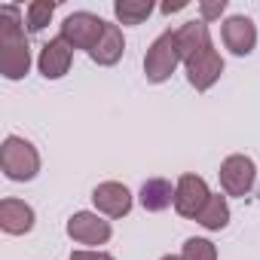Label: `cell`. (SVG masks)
I'll list each match as a JSON object with an SVG mask.
<instances>
[{"label": "cell", "instance_id": "obj_1", "mask_svg": "<svg viewBox=\"0 0 260 260\" xmlns=\"http://www.w3.org/2000/svg\"><path fill=\"white\" fill-rule=\"evenodd\" d=\"M34 64L31 43H28V28H25V13L13 4L0 7V77L19 83L28 77Z\"/></svg>", "mask_w": 260, "mask_h": 260}, {"label": "cell", "instance_id": "obj_2", "mask_svg": "<svg viewBox=\"0 0 260 260\" xmlns=\"http://www.w3.org/2000/svg\"><path fill=\"white\" fill-rule=\"evenodd\" d=\"M0 169L10 181L28 184L40 175V150L22 135H7L0 144Z\"/></svg>", "mask_w": 260, "mask_h": 260}, {"label": "cell", "instance_id": "obj_3", "mask_svg": "<svg viewBox=\"0 0 260 260\" xmlns=\"http://www.w3.org/2000/svg\"><path fill=\"white\" fill-rule=\"evenodd\" d=\"M104 28H107V22H104L101 16H95V13H89V10H77V13H71V16L61 22L58 37H61L71 49L92 52V49L98 46V40L104 37Z\"/></svg>", "mask_w": 260, "mask_h": 260}, {"label": "cell", "instance_id": "obj_4", "mask_svg": "<svg viewBox=\"0 0 260 260\" xmlns=\"http://www.w3.org/2000/svg\"><path fill=\"white\" fill-rule=\"evenodd\" d=\"M178 64H184V61H181L178 43H175V31H162L147 46L144 77H147V83H166V80H172V74L178 71Z\"/></svg>", "mask_w": 260, "mask_h": 260}, {"label": "cell", "instance_id": "obj_5", "mask_svg": "<svg viewBox=\"0 0 260 260\" xmlns=\"http://www.w3.org/2000/svg\"><path fill=\"white\" fill-rule=\"evenodd\" d=\"M217 178H220L223 196H239V199H245V196L254 190V184H257V166H254L251 156L233 153V156H226V159L220 162Z\"/></svg>", "mask_w": 260, "mask_h": 260}, {"label": "cell", "instance_id": "obj_6", "mask_svg": "<svg viewBox=\"0 0 260 260\" xmlns=\"http://www.w3.org/2000/svg\"><path fill=\"white\" fill-rule=\"evenodd\" d=\"M64 233L68 239H74L77 245H86V248H98V245H107L110 236H113V226L110 220H104L98 211H74L64 223Z\"/></svg>", "mask_w": 260, "mask_h": 260}, {"label": "cell", "instance_id": "obj_7", "mask_svg": "<svg viewBox=\"0 0 260 260\" xmlns=\"http://www.w3.org/2000/svg\"><path fill=\"white\" fill-rule=\"evenodd\" d=\"M211 199V190H208V181L202 175H181L175 181V211L187 220H196L199 211L205 208V202Z\"/></svg>", "mask_w": 260, "mask_h": 260}, {"label": "cell", "instance_id": "obj_8", "mask_svg": "<svg viewBox=\"0 0 260 260\" xmlns=\"http://www.w3.org/2000/svg\"><path fill=\"white\" fill-rule=\"evenodd\" d=\"M92 205L101 217H110V220H122L135 205V196L125 184L119 181H101L95 190H92Z\"/></svg>", "mask_w": 260, "mask_h": 260}, {"label": "cell", "instance_id": "obj_9", "mask_svg": "<svg viewBox=\"0 0 260 260\" xmlns=\"http://www.w3.org/2000/svg\"><path fill=\"white\" fill-rule=\"evenodd\" d=\"M184 71H187V83H190L196 92H208V89L220 80V74H223V58H220V52H217L214 43H211L208 49H202V52H196L193 58H187V61H184Z\"/></svg>", "mask_w": 260, "mask_h": 260}, {"label": "cell", "instance_id": "obj_10", "mask_svg": "<svg viewBox=\"0 0 260 260\" xmlns=\"http://www.w3.org/2000/svg\"><path fill=\"white\" fill-rule=\"evenodd\" d=\"M220 40L233 55L245 58L257 46V28H254V22L248 16H226L223 25H220Z\"/></svg>", "mask_w": 260, "mask_h": 260}, {"label": "cell", "instance_id": "obj_11", "mask_svg": "<svg viewBox=\"0 0 260 260\" xmlns=\"http://www.w3.org/2000/svg\"><path fill=\"white\" fill-rule=\"evenodd\" d=\"M74 64V49L61 40V37H52L40 46V55H37V71L43 74V80H61Z\"/></svg>", "mask_w": 260, "mask_h": 260}, {"label": "cell", "instance_id": "obj_12", "mask_svg": "<svg viewBox=\"0 0 260 260\" xmlns=\"http://www.w3.org/2000/svg\"><path fill=\"white\" fill-rule=\"evenodd\" d=\"M34 223H37V214L25 199H16V196L0 199V230L7 236H28Z\"/></svg>", "mask_w": 260, "mask_h": 260}, {"label": "cell", "instance_id": "obj_13", "mask_svg": "<svg viewBox=\"0 0 260 260\" xmlns=\"http://www.w3.org/2000/svg\"><path fill=\"white\" fill-rule=\"evenodd\" d=\"M175 43H178V52H181V61L193 58L196 52L208 49L211 46V31L202 19H193V22H184L178 31H175Z\"/></svg>", "mask_w": 260, "mask_h": 260}, {"label": "cell", "instance_id": "obj_14", "mask_svg": "<svg viewBox=\"0 0 260 260\" xmlns=\"http://www.w3.org/2000/svg\"><path fill=\"white\" fill-rule=\"evenodd\" d=\"M122 55H125V37H122V28H119L116 22H107L104 37H101L98 46L89 52V58H92L98 68H113V64H119Z\"/></svg>", "mask_w": 260, "mask_h": 260}, {"label": "cell", "instance_id": "obj_15", "mask_svg": "<svg viewBox=\"0 0 260 260\" xmlns=\"http://www.w3.org/2000/svg\"><path fill=\"white\" fill-rule=\"evenodd\" d=\"M138 202L150 214L166 211V208H175V184L166 181V178H147L141 184V190H138Z\"/></svg>", "mask_w": 260, "mask_h": 260}, {"label": "cell", "instance_id": "obj_16", "mask_svg": "<svg viewBox=\"0 0 260 260\" xmlns=\"http://www.w3.org/2000/svg\"><path fill=\"white\" fill-rule=\"evenodd\" d=\"M230 202H226V196H220V193H211V199L205 202V208L199 211V217H196V223L202 226V230H208V233H220V230H226L230 226Z\"/></svg>", "mask_w": 260, "mask_h": 260}, {"label": "cell", "instance_id": "obj_17", "mask_svg": "<svg viewBox=\"0 0 260 260\" xmlns=\"http://www.w3.org/2000/svg\"><path fill=\"white\" fill-rule=\"evenodd\" d=\"M113 16H116V25H144L153 16V4L150 0H116Z\"/></svg>", "mask_w": 260, "mask_h": 260}, {"label": "cell", "instance_id": "obj_18", "mask_svg": "<svg viewBox=\"0 0 260 260\" xmlns=\"http://www.w3.org/2000/svg\"><path fill=\"white\" fill-rule=\"evenodd\" d=\"M55 7H58L55 0H31V4L25 7V28H28V34H40L52 22Z\"/></svg>", "mask_w": 260, "mask_h": 260}, {"label": "cell", "instance_id": "obj_19", "mask_svg": "<svg viewBox=\"0 0 260 260\" xmlns=\"http://www.w3.org/2000/svg\"><path fill=\"white\" fill-rule=\"evenodd\" d=\"M181 260H217V245L205 236H190L181 248Z\"/></svg>", "mask_w": 260, "mask_h": 260}, {"label": "cell", "instance_id": "obj_20", "mask_svg": "<svg viewBox=\"0 0 260 260\" xmlns=\"http://www.w3.org/2000/svg\"><path fill=\"white\" fill-rule=\"evenodd\" d=\"M226 13V0H205V4H199V19L208 25L214 19H220Z\"/></svg>", "mask_w": 260, "mask_h": 260}, {"label": "cell", "instance_id": "obj_21", "mask_svg": "<svg viewBox=\"0 0 260 260\" xmlns=\"http://www.w3.org/2000/svg\"><path fill=\"white\" fill-rule=\"evenodd\" d=\"M68 260H116V257L110 251H101V248H77V251H71Z\"/></svg>", "mask_w": 260, "mask_h": 260}, {"label": "cell", "instance_id": "obj_22", "mask_svg": "<svg viewBox=\"0 0 260 260\" xmlns=\"http://www.w3.org/2000/svg\"><path fill=\"white\" fill-rule=\"evenodd\" d=\"M181 10H187V0H178V4H162V13H166V16L181 13Z\"/></svg>", "mask_w": 260, "mask_h": 260}, {"label": "cell", "instance_id": "obj_23", "mask_svg": "<svg viewBox=\"0 0 260 260\" xmlns=\"http://www.w3.org/2000/svg\"><path fill=\"white\" fill-rule=\"evenodd\" d=\"M159 260H181V254H162Z\"/></svg>", "mask_w": 260, "mask_h": 260}]
</instances>
